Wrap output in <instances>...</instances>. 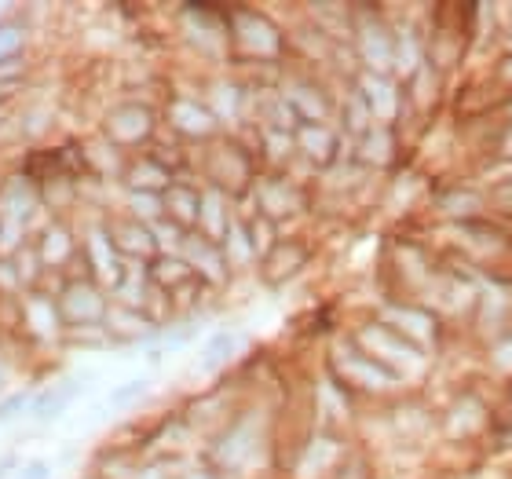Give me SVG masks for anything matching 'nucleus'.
<instances>
[{
  "label": "nucleus",
  "mask_w": 512,
  "mask_h": 479,
  "mask_svg": "<svg viewBox=\"0 0 512 479\" xmlns=\"http://www.w3.org/2000/svg\"><path fill=\"white\" fill-rule=\"evenodd\" d=\"M66 399H70V392H66V388H55V392L37 395V399H33V414H37V417H52V414H59Z\"/></svg>",
  "instance_id": "obj_1"
},
{
  "label": "nucleus",
  "mask_w": 512,
  "mask_h": 479,
  "mask_svg": "<svg viewBox=\"0 0 512 479\" xmlns=\"http://www.w3.org/2000/svg\"><path fill=\"white\" fill-rule=\"evenodd\" d=\"M22 479H48V469H44V465H33V469H26Z\"/></svg>",
  "instance_id": "obj_4"
},
{
  "label": "nucleus",
  "mask_w": 512,
  "mask_h": 479,
  "mask_svg": "<svg viewBox=\"0 0 512 479\" xmlns=\"http://www.w3.org/2000/svg\"><path fill=\"white\" fill-rule=\"evenodd\" d=\"M4 377H8V370H4V366H0V388H4Z\"/></svg>",
  "instance_id": "obj_5"
},
{
  "label": "nucleus",
  "mask_w": 512,
  "mask_h": 479,
  "mask_svg": "<svg viewBox=\"0 0 512 479\" xmlns=\"http://www.w3.org/2000/svg\"><path fill=\"white\" fill-rule=\"evenodd\" d=\"M22 403H26V395H15V399H8V403L0 406V417H15L22 410Z\"/></svg>",
  "instance_id": "obj_3"
},
{
  "label": "nucleus",
  "mask_w": 512,
  "mask_h": 479,
  "mask_svg": "<svg viewBox=\"0 0 512 479\" xmlns=\"http://www.w3.org/2000/svg\"><path fill=\"white\" fill-rule=\"evenodd\" d=\"M15 48H19V30H15V22H0V59L15 55Z\"/></svg>",
  "instance_id": "obj_2"
}]
</instances>
